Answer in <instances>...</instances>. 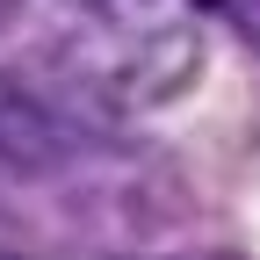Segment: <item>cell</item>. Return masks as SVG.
<instances>
[{
	"label": "cell",
	"mask_w": 260,
	"mask_h": 260,
	"mask_svg": "<svg viewBox=\"0 0 260 260\" xmlns=\"http://www.w3.org/2000/svg\"><path fill=\"white\" fill-rule=\"evenodd\" d=\"M94 145H102V116H87L58 80L0 65V167H15V174H65Z\"/></svg>",
	"instance_id": "1"
},
{
	"label": "cell",
	"mask_w": 260,
	"mask_h": 260,
	"mask_svg": "<svg viewBox=\"0 0 260 260\" xmlns=\"http://www.w3.org/2000/svg\"><path fill=\"white\" fill-rule=\"evenodd\" d=\"M203 8H210L217 22H232L239 37H246V44L260 51V0H203Z\"/></svg>",
	"instance_id": "2"
}]
</instances>
